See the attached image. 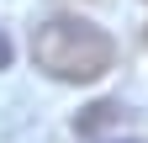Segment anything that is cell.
Here are the masks:
<instances>
[{
    "instance_id": "obj_1",
    "label": "cell",
    "mask_w": 148,
    "mask_h": 143,
    "mask_svg": "<svg viewBox=\"0 0 148 143\" xmlns=\"http://www.w3.org/2000/svg\"><path fill=\"white\" fill-rule=\"evenodd\" d=\"M32 64L58 85H95L116 64V43L90 16H48L32 27Z\"/></svg>"
},
{
    "instance_id": "obj_2",
    "label": "cell",
    "mask_w": 148,
    "mask_h": 143,
    "mask_svg": "<svg viewBox=\"0 0 148 143\" xmlns=\"http://www.w3.org/2000/svg\"><path fill=\"white\" fill-rule=\"evenodd\" d=\"M79 143H148V117L127 101H90L74 117Z\"/></svg>"
},
{
    "instance_id": "obj_3",
    "label": "cell",
    "mask_w": 148,
    "mask_h": 143,
    "mask_svg": "<svg viewBox=\"0 0 148 143\" xmlns=\"http://www.w3.org/2000/svg\"><path fill=\"white\" fill-rule=\"evenodd\" d=\"M0 69H11V37H5V27H0Z\"/></svg>"
}]
</instances>
